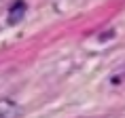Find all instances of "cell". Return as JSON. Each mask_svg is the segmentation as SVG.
<instances>
[{"label": "cell", "instance_id": "1", "mask_svg": "<svg viewBox=\"0 0 125 118\" xmlns=\"http://www.w3.org/2000/svg\"><path fill=\"white\" fill-rule=\"evenodd\" d=\"M21 110L13 101H0V118H19Z\"/></svg>", "mask_w": 125, "mask_h": 118}, {"label": "cell", "instance_id": "2", "mask_svg": "<svg viewBox=\"0 0 125 118\" xmlns=\"http://www.w3.org/2000/svg\"><path fill=\"white\" fill-rule=\"evenodd\" d=\"M23 13H26V4H23V2H15L13 7H11V11H9V23L15 25V23L23 17Z\"/></svg>", "mask_w": 125, "mask_h": 118}]
</instances>
